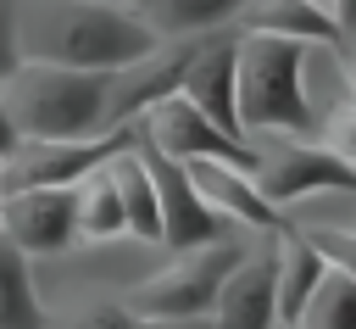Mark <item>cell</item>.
<instances>
[{"label": "cell", "mask_w": 356, "mask_h": 329, "mask_svg": "<svg viewBox=\"0 0 356 329\" xmlns=\"http://www.w3.org/2000/svg\"><path fill=\"white\" fill-rule=\"evenodd\" d=\"M317 223H323V217H317ZM339 229H356V217H350V223H339Z\"/></svg>", "instance_id": "cell-30"}, {"label": "cell", "mask_w": 356, "mask_h": 329, "mask_svg": "<svg viewBox=\"0 0 356 329\" xmlns=\"http://www.w3.org/2000/svg\"><path fill=\"white\" fill-rule=\"evenodd\" d=\"M245 257L239 240H211V245H195V251H172L167 268L145 273L128 296H117L139 323H195L206 318L217 284L234 273V262Z\"/></svg>", "instance_id": "cell-5"}, {"label": "cell", "mask_w": 356, "mask_h": 329, "mask_svg": "<svg viewBox=\"0 0 356 329\" xmlns=\"http://www.w3.org/2000/svg\"><path fill=\"white\" fill-rule=\"evenodd\" d=\"M317 11H323V22L334 28V39H350V28H356V0H312Z\"/></svg>", "instance_id": "cell-25"}, {"label": "cell", "mask_w": 356, "mask_h": 329, "mask_svg": "<svg viewBox=\"0 0 356 329\" xmlns=\"http://www.w3.org/2000/svg\"><path fill=\"white\" fill-rule=\"evenodd\" d=\"M161 39L106 0H17V56L72 72H117L150 56Z\"/></svg>", "instance_id": "cell-1"}, {"label": "cell", "mask_w": 356, "mask_h": 329, "mask_svg": "<svg viewBox=\"0 0 356 329\" xmlns=\"http://www.w3.org/2000/svg\"><path fill=\"white\" fill-rule=\"evenodd\" d=\"M134 128H139L145 145H156L172 162H234V167H250V145L234 139V134H222L217 123H206L184 95L156 100Z\"/></svg>", "instance_id": "cell-9"}, {"label": "cell", "mask_w": 356, "mask_h": 329, "mask_svg": "<svg viewBox=\"0 0 356 329\" xmlns=\"http://www.w3.org/2000/svg\"><path fill=\"white\" fill-rule=\"evenodd\" d=\"M328 50H334V67L345 84V106H356V50H345V45H328Z\"/></svg>", "instance_id": "cell-26"}, {"label": "cell", "mask_w": 356, "mask_h": 329, "mask_svg": "<svg viewBox=\"0 0 356 329\" xmlns=\"http://www.w3.org/2000/svg\"><path fill=\"white\" fill-rule=\"evenodd\" d=\"M134 151H139V162H145V173H150V190H156V223H161V245H167V251H195V245L228 240V223L195 195L189 173H184L172 156H161V151L145 145V139H134Z\"/></svg>", "instance_id": "cell-8"}, {"label": "cell", "mask_w": 356, "mask_h": 329, "mask_svg": "<svg viewBox=\"0 0 356 329\" xmlns=\"http://www.w3.org/2000/svg\"><path fill=\"white\" fill-rule=\"evenodd\" d=\"M273 329H295V323H273Z\"/></svg>", "instance_id": "cell-32"}, {"label": "cell", "mask_w": 356, "mask_h": 329, "mask_svg": "<svg viewBox=\"0 0 356 329\" xmlns=\"http://www.w3.org/2000/svg\"><path fill=\"white\" fill-rule=\"evenodd\" d=\"M317 139H323V145L356 173V106H339L328 123H317Z\"/></svg>", "instance_id": "cell-23"}, {"label": "cell", "mask_w": 356, "mask_h": 329, "mask_svg": "<svg viewBox=\"0 0 356 329\" xmlns=\"http://www.w3.org/2000/svg\"><path fill=\"white\" fill-rule=\"evenodd\" d=\"M295 329H356V279L339 268H323L306 307L295 312Z\"/></svg>", "instance_id": "cell-19"}, {"label": "cell", "mask_w": 356, "mask_h": 329, "mask_svg": "<svg viewBox=\"0 0 356 329\" xmlns=\"http://www.w3.org/2000/svg\"><path fill=\"white\" fill-rule=\"evenodd\" d=\"M106 6H134V0H106Z\"/></svg>", "instance_id": "cell-31"}, {"label": "cell", "mask_w": 356, "mask_h": 329, "mask_svg": "<svg viewBox=\"0 0 356 329\" xmlns=\"http://www.w3.org/2000/svg\"><path fill=\"white\" fill-rule=\"evenodd\" d=\"M44 329H50V318H44ZM56 329H150V323H139L122 301L89 296V301H78L72 312H61V323H56Z\"/></svg>", "instance_id": "cell-21"}, {"label": "cell", "mask_w": 356, "mask_h": 329, "mask_svg": "<svg viewBox=\"0 0 356 329\" xmlns=\"http://www.w3.org/2000/svg\"><path fill=\"white\" fill-rule=\"evenodd\" d=\"M211 329H273L278 323V301H273V245H256L234 262V273L217 284L211 307H206Z\"/></svg>", "instance_id": "cell-12"}, {"label": "cell", "mask_w": 356, "mask_h": 329, "mask_svg": "<svg viewBox=\"0 0 356 329\" xmlns=\"http://www.w3.org/2000/svg\"><path fill=\"white\" fill-rule=\"evenodd\" d=\"M312 45L234 33V117L239 134H317V106L306 89Z\"/></svg>", "instance_id": "cell-2"}, {"label": "cell", "mask_w": 356, "mask_h": 329, "mask_svg": "<svg viewBox=\"0 0 356 329\" xmlns=\"http://www.w3.org/2000/svg\"><path fill=\"white\" fill-rule=\"evenodd\" d=\"M0 329H44V307L33 296L28 257H17L0 240Z\"/></svg>", "instance_id": "cell-20"}, {"label": "cell", "mask_w": 356, "mask_h": 329, "mask_svg": "<svg viewBox=\"0 0 356 329\" xmlns=\"http://www.w3.org/2000/svg\"><path fill=\"white\" fill-rule=\"evenodd\" d=\"M139 139V134H134ZM111 184H117V206H122V234H134V240H150V245H161V223H156V190H150V173H145V162H139V151L134 145H122L111 162Z\"/></svg>", "instance_id": "cell-17"}, {"label": "cell", "mask_w": 356, "mask_h": 329, "mask_svg": "<svg viewBox=\"0 0 356 329\" xmlns=\"http://www.w3.org/2000/svg\"><path fill=\"white\" fill-rule=\"evenodd\" d=\"M22 67L17 56V0H0V84Z\"/></svg>", "instance_id": "cell-24"}, {"label": "cell", "mask_w": 356, "mask_h": 329, "mask_svg": "<svg viewBox=\"0 0 356 329\" xmlns=\"http://www.w3.org/2000/svg\"><path fill=\"white\" fill-rule=\"evenodd\" d=\"M234 33H267V39H295V45H312V50H328L339 45L334 28L323 22V11L312 0H245L234 11Z\"/></svg>", "instance_id": "cell-15"}, {"label": "cell", "mask_w": 356, "mask_h": 329, "mask_svg": "<svg viewBox=\"0 0 356 329\" xmlns=\"http://www.w3.org/2000/svg\"><path fill=\"white\" fill-rule=\"evenodd\" d=\"M178 95H184L206 123H217L222 134L245 139V134H239V117H234V28L206 33V39L195 45V61L184 67Z\"/></svg>", "instance_id": "cell-13"}, {"label": "cell", "mask_w": 356, "mask_h": 329, "mask_svg": "<svg viewBox=\"0 0 356 329\" xmlns=\"http://www.w3.org/2000/svg\"><path fill=\"white\" fill-rule=\"evenodd\" d=\"M0 240L17 257H61L78 245V217H72V184L67 190H17L0 195Z\"/></svg>", "instance_id": "cell-10"}, {"label": "cell", "mask_w": 356, "mask_h": 329, "mask_svg": "<svg viewBox=\"0 0 356 329\" xmlns=\"http://www.w3.org/2000/svg\"><path fill=\"white\" fill-rule=\"evenodd\" d=\"M250 178L261 201L289 217L312 195H356V173L317 134H250Z\"/></svg>", "instance_id": "cell-4"}, {"label": "cell", "mask_w": 356, "mask_h": 329, "mask_svg": "<svg viewBox=\"0 0 356 329\" xmlns=\"http://www.w3.org/2000/svg\"><path fill=\"white\" fill-rule=\"evenodd\" d=\"M289 223H295V217H289ZM295 229L323 251L328 268H339V273L356 279V229H339V223H295Z\"/></svg>", "instance_id": "cell-22"}, {"label": "cell", "mask_w": 356, "mask_h": 329, "mask_svg": "<svg viewBox=\"0 0 356 329\" xmlns=\"http://www.w3.org/2000/svg\"><path fill=\"white\" fill-rule=\"evenodd\" d=\"M72 217H78V240L83 245H106L122 234V206H117V184H111V167H89L78 184H72Z\"/></svg>", "instance_id": "cell-18"}, {"label": "cell", "mask_w": 356, "mask_h": 329, "mask_svg": "<svg viewBox=\"0 0 356 329\" xmlns=\"http://www.w3.org/2000/svg\"><path fill=\"white\" fill-rule=\"evenodd\" d=\"M0 106L17 139H95L106 106V72L22 61L0 84Z\"/></svg>", "instance_id": "cell-3"}, {"label": "cell", "mask_w": 356, "mask_h": 329, "mask_svg": "<svg viewBox=\"0 0 356 329\" xmlns=\"http://www.w3.org/2000/svg\"><path fill=\"white\" fill-rule=\"evenodd\" d=\"M134 134L139 128H117V134H95V139H17L0 156V195H17V190H67L89 167H100L122 145H134Z\"/></svg>", "instance_id": "cell-6"}, {"label": "cell", "mask_w": 356, "mask_h": 329, "mask_svg": "<svg viewBox=\"0 0 356 329\" xmlns=\"http://www.w3.org/2000/svg\"><path fill=\"white\" fill-rule=\"evenodd\" d=\"M17 145V134H11V123H6V106H0V156Z\"/></svg>", "instance_id": "cell-27"}, {"label": "cell", "mask_w": 356, "mask_h": 329, "mask_svg": "<svg viewBox=\"0 0 356 329\" xmlns=\"http://www.w3.org/2000/svg\"><path fill=\"white\" fill-rule=\"evenodd\" d=\"M339 45H345V50H356V28H350V39H339Z\"/></svg>", "instance_id": "cell-29"}, {"label": "cell", "mask_w": 356, "mask_h": 329, "mask_svg": "<svg viewBox=\"0 0 356 329\" xmlns=\"http://www.w3.org/2000/svg\"><path fill=\"white\" fill-rule=\"evenodd\" d=\"M195 45L200 39H161L150 56L106 72V106H100V134H117V128H134L156 100L178 95L184 84V67L195 61Z\"/></svg>", "instance_id": "cell-7"}, {"label": "cell", "mask_w": 356, "mask_h": 329, "mask_svg": "<svg viewBox=\"0 0 356 329\" xmlns=\"http://www.w3.org/2000/svg\"><path fill=\"white\" fill-rule=\"evenodd\" d=\"M150 329H211L206 318H195V323H150Z\"/></svg>", "instance_id": "cell-28"}, {"label": "cell", "mask_w": 356, "mask_h": 329, "mask_svg": "<svg viewBox=\"0 0 356 329\" xmlns=\"http://www.w3.org/2000/svg\"><path fill=\"white\" fill-rule=\"evenodd\" d=\"M245 0H134L128 11L156 33V39H206L234 28V11Z\"/></svg>", "instance_id": "cell-16"}, {"label": "cell", "mask_w": 356, "mask_h": 329, "mask_svg": "<svg viewBox=\"0 0 356 329\" xmlns=\"http://www.w3.org/2000/svg\"><path fill=\"white\" fill-rule=\"evenodd\" d=\"M195 184V195L228 223V229H250V234H278L284 217L261 201L250 167H234V162H178Z\"/></svg>", "instance_id": "cell-11"}, {"label": "cell", "mask_w": 356, "mask_h": 329, "mask_svg": "<svg viewBox=\"0 0 356 329\" xmlns=\"http://www.w3.org/2000/svg\"><path fill=\"white\" fill-rule=\"evenodd\" d=\"M323 251L284 217V229L273 234V301H278V323H295V312L306 307L312 284L323 279Z\"/></svg>", "instance_id": "cell-14"}]
</instances>
